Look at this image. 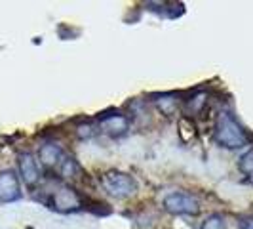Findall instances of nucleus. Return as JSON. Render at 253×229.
<instances>
[{
  "label": "nucleus",
  "mask_w": 253,
  "mask_h": 229,
  "mask_svg": "<svg viewBox=\"0 0 253 229\" xmlns=\"http://www.w3.org/2000/svg\"><path fill=\"white\" fill-rule=\"evenodd\" d=\"M213 138L221 147L227 149H238L248 143V134L244 132V128L234 120V116L228 113H219L213 128Z\"/></svg>",
  "instance_id": "1"
},
{
  "label": "nucleus",
  "mask_w": 253,
  "mask_h": 229,
  "mask_svg": "<svg viewBox=\"0 0 253 229\" xmlns=\"http://www.w3.org/2000/svg\"><path fill=\"white\" fill-rule=\"evenodd\" d=\"M101 183L107 193H111L116 199H126L131 197L137 191V181L131 178L129 174L124 172H116V170H109L101 176Z\"/></svg>",
  "instance_id": "2"
},
{
  "label": "nucleus",
  "mask_w": 253,
  "mask_h": 229,
  "mask_svg": "<svg viewBox=\"0 0 253 229\" xmlns=\"http://www.w3.org/2000/svg\"><path fill=\"white\" fill-rule=\"evenodd\" d=\"M51 208L57 212H75L82 208V197L71 185H59L51 193Z\"/></svg>",
  "instance_id": "3"
},
{
  "label": "nucleus",
  "mask_w": 253,
  "mask_h": 229,
  "mask_svg": "<svg viewBox=\"0 0 253 229\" xmlns=\"http://www.w3.org/2000/svg\"><path fill=\"white\" fill-rule=\"evenodd\" d=\"M164 208L171 214H187L194 216L200 212L198 201L189 193H171L164 199Z\"/></svg>",
  "instance_id": "4"
},
{
  "label": "nucleus",
  "mask_w": 253,
  "mask_h": 229,
  "mask_svg": "<svg viewBox=\"0 0 253 229\" xmlns=\"http://www.w3.org/2000/svg\"><path fill=\"white\" fill-rule=\"evenodd\" d=\"M19 197V181L12 170L0 174V203H10Z\"/></svg>",
  "instance_id": "5"
},
{
  "label": "nucleus",
  "mask_w": 253,
  "mask_h": 229,
  "mask_svg": "<svg viewBox=\"0 0 253 229\" xmlns=\"http://www.w3.org/2000/svg\"><path fill=\"white\" fill-rule=\"evenodd\" d=\"M19 172H21V178L27 185H35L40 179V168H38L37 159L31 155V153H23L19 155Z\"/></svg>",
  "instance_id": "6"
},
{
  "label": "nucleus",
  "mask_w": 253,
  "mask_h": 229,
  "mask_svg": "<svg viewBox=\"0 0 253 229\" xmlns=\"http://www.w3.org/2000/svg\"><path fill=\"white\" fill-rule=\"evenodd\" d=\"M99 126L105 134H111V136H122L126 134L127 126H129V120L124 114H105L101 120H99Z\"/></svg>",
  "instance_id": "7"
},
{
  "label": "nucleus",
  "mask_w": 253,
  "mask_h": 229,
  "mask_svg": "<svg viewBox=\"0 0 253 229\" xmlns=\"http://www.w3.org/2000/svg\"><path fill=\"white\" fill-rule=\"evenodd\" d=\"M40 163L48 168H55L63 163V149L57 143H46L40 147Z\"/></svg>",
  "instance_id": "8"
},
{
  "label": "nucleus",
  "mask_w": 253,
  "mask_h": 229,
  "mask_svg": "<svg viewBox=\"0 0 253 229\" xmlns=\"http://www.w3.org/2000/svg\"><path fill=\"white\" fill-rule=\"evenodd\" d=\"M179 138L185 141V143H189V141H192L196 138V124H194L192 118L183 116L179 120Z\"/></svg>",
  "instance_id": "9"
},
{
  "label": "nucleus",
  "mask_w": 253,
  "mask_h": 229,
  "mask_svg": "<svg viewBox=\"0 0 253 229\" xmlns=\"http://www.w3.org/2000/svg\"><path fill=\"white\" fill-rule=\"evenodd\" d=\"M156 107H158V111H162L164 114L169 116V114L175 113V109H177V100L173 96H160L156 100Z\"/></svg>",
  "instance_id": "10"
},
{
  "label": "nucleus",
  "mask_w": 253,
  "mask_h": 229,
  "mask_svg": "<svg viewBox=\"0 0 253 229\" xmlns=\"http://www.w3.org/2000/svg\"><path fill=\"white\" fill-rule=\"evenodd\" d=\"M240 170L244 174H248V176H253V151L246 153L244 157L240 159Z\"/></svg>",
  "instance_id": "11"
},
{
  "label": "nucleus",
  "mask_w": 253,
  "mask_h": 229,
  "mask_svg": "<svg viewBox=\"0 0 253 229\" xmlns=\"http://www.w3.org/2000/svg\"><path fill=\"white\" fill-rule=\"evenodd\" d=\"M202 229H227V228H225V220L219 216V214H213V216H210L204 222Z\"/></svg>",
  "instance_id": "12"
},
{
  "label": "nucleus",
  "mask_w": 253,
  "mask_h": 229,
  "mask_svg": "<svg viewBox=\"0 0 253 229\" xmlns=\"http://www.w3.org/2000/svg\"><path fill=\"white\" fill-rule=\"evenodd\" d=\"M206 94H198V96H194V102H190V107H192V111H202V107L206 105Z\"/></svg>",
  "instance_id": "13"
},
{
  "label": "nucleus",
  "mask_w": 253,
  "mask_h": 229,
  "mask_svg": "<svg viewBox=\"0 0 253 229\" xmlns=\"http://www.w3.org/2000/svg\"><path fill=\"white\" fill-rule=\"evenodd\" d=\"M91 134H93V132H91V126H80L78 128V136H80V138H89V136H91Z\"/></svg>",
  "instance_id": "14"
},
{
  "label": "nucleus",
  "mask_w": 253,
  "mask_h": 229,
  "mask_svg": "<svg viewBox=\"0 0 253 229\" xmlns=\"http://www.w3.org/2000/svg\"><path fill=\"white\" fill-rule=\"evenodd\" d=\"M240 229H253V218H246V220H242Z\"/></svg>",
  "instance_id": "15"
},
{
  "label": "nucleus",
  "mask_w": 253,
  "mask_h": 229,
  "mask_svg": "<svg viewBox=\"0 0 253 229\" xmlns=\"http://www.w3.org/2000/svg\"><path fill=\"white\" fill-rule=\"evenodd\" d=\"M252 178H253V176H252Z\"/></svg>",
  "instance_id": "16"
}]
</instances>
